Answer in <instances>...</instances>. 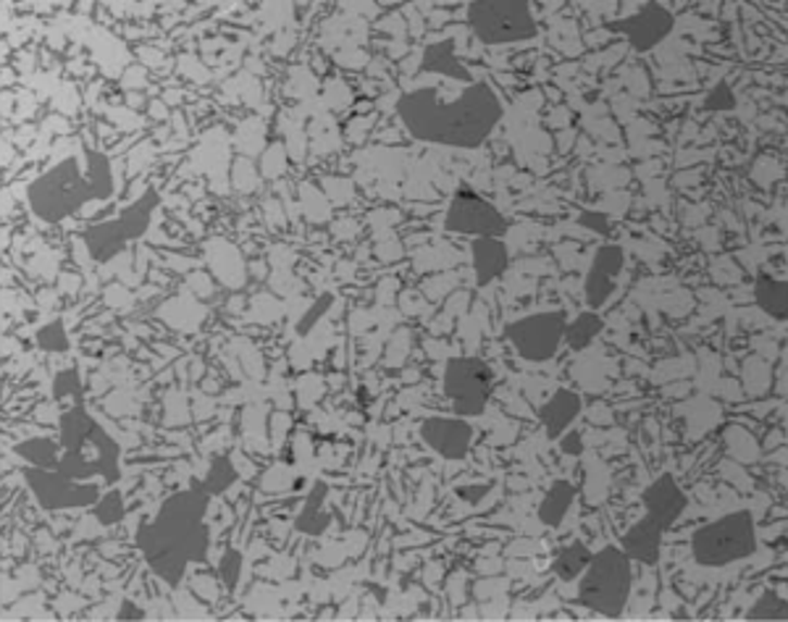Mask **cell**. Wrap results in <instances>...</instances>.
<instances>
[{"label":"cell","mask_w":788,"mask_h":622,"mask_svg":"<svg viewBox=\"0 0 788 622\" xmlns=\"http://www.w3.org/2000/svg\"><path fill=\"white\" fill-rule=\"evenodd\" d=\"M623 266V253L617 247H602L597 253L595 266H591L589 281H586V297H589L591 307L604 305V300L613 294V279Z\"/></svg>","instance_id":"11"},{"label":"cell","mask_w":788,"mask_h":622,"mask_svg":"<svg viewBox=\"0 0 788 622\" xmlns=\"http://www.w3.org/2000/svg\"><path fill=\"white\" fill-rule=\"evenodd\" d=\"M636 50H652L673 29V16L658 3H649L630 22L623 24Z\"/></svg>","instance_id":"9"},{"label":"cell","mask_w":788,"mask_h":622,"mask_svg":"<svg viewBox=\"0 0 788 622\" xmlns=\"http://www.w3.org/2000/svg\"><path fill=\"white\" fill-rule=\"evenodd\" d=\"M473 257H476V279L478 284H489L495 276H500L508 266V250L495 237H481L473 247Z\"/></svg>","instance_id":"13"},{"label":"cell","mask_w":788,"mask_h":622,"mask_svg":"<svg viewBox=\"0 0 788 622\" xmlns=\"http://www.w3.org/2000/svg\"><path fill=\"white\" fill-rule=\"evenodd\" d=\"M563 331L565 323L560 313H541V316L515 320L508 329V337L523 357H528V360H547L558 350Z\"/></svg>","instance_id":"6"},{"label":"cell","mask_w":788,"mask_h":622,"mask_svg":"<svg viewBox=\"0 0 788 622\" xmlns=\"http://www.w3.org/2000/svg\"><path fill=\"white\" fill-rule=\"evenodd\" d=\"M599 326H602V320H599L597 316H591V313H584V316L578 318L571 329H567V339H571L573 347L581 350L591 342V339H595Z\"/></svg>","instance_id":"18"},{"label":"cell","mask_w":788,"mask_h":622,"mask_svg":"<svg viewBox=\"0 0 788 622\" xmlns=\"http://www.w3.org/2000/svg\"><path fill=\"white\" fill-rule=\"evenodd\" d=\"M400 116L418 140L471 148L497 124L500 103L487 85L465 87L452 100H445L437 90H418L400 100Z\"/></svg>","instance_id":"1"},{"label":"cell","mask_w":788,"mask_h":622,"mask_svg":"<svg viewBox=\"0 0 788 622\" xmlns=\"http://www.w3.org/2000/svg\"><path fill=\"white\" fill-rule=\"evenodd\" d=\"M660 538L662 528L654 518H641L630 531L623 536V551H626L628 559H639V562H658L660 555Z\"/></svg>","instance_id":"12"},{"label":"cell","mask_w":788,"mask_h":622,"mask_svg":"<svg viewBox=\"0 0 788 622\" xmlns=\"http://www.w3.org/2000/svg\"><path fill=\"white\" fill-rule=\"evenodd\" d=\"M573 494H576V488H573L567 481L554 483V486L550 488V494H547V499L541 502V507H539L541 520H545L547 525H558L560 518L567 512V507H571Z\"/></svg>","instance_id":"16"},{"label":"cell","mask_w":788,"mask_h":622,"mask_svg":"<svg viewBox=\"0 0 788 622\" xmlns=\"http://www.w3.org/2000/svg\"><path fill=\"white\" fill-rule=\"evenodd\" d=\"M471 24L489 46L518 42L536 33L531 9L526 3H476L471 5Z\"/></svg>","instance_id":"4"},{"label":"cell","mask_w":788,"mask_h":622,"mask_svg":"<svg viewBox=\"0 0 788 622\" xmlns=\"http://www.w3.org/2000/svg\"><path fill=\"white\" fill-rule=\"evenodd\" d=\"M578 407H581V402H578V397L573 392L554 394V399L545 407V412H541V418H545L550 436H558V433L563 431L567 423H571L573 415L578 412Z\"/></svg>","instance_id":"14"},{"label":"cell","mask_w":788,"mask_h":622,"mask_svg":"<svg viewBox=\"0 0 788 622\" xmlns=\"http://www.w3.org/2000/svg\"><path fill=\"white\" fill-rule=\"evenodd\" d=\"M754 297H756V303H760V307L765 313H771V316L780 318V320L786 318L788 305H786V284H784V281L773 279V276H760V279H756Z\"/></svg>","instance_id":"15"},{"label":"cell","mask_w":788,"mask_h":622,"mask_svg":"<svg viewBox=\"0 0 788 622\" xmlns=\"http://www.w3.org/2000/svg\"><path fill=\"white\" fill-rule=\"evenodd\" d=\"M473 429L465 420L458 418H434L424 423V439L431 444L439 455L450 457V460H460L471 447Z\"/></svg>","instance_id":"8"},{"label":"cell","mask_w":788,"mask_h":622,"mask_svg":"<svg viewBox=\"0 0 788 622\" xmlns=\"http://www.w3.org/2000/svg\"><path fill=\"white\" fill-rule=\"evenodd\" d=\"M708 109L712 111H725V109H734V92L728 90V85H721L715 92L708 98Z\"/></svg>","instance_id":"20"},{"label":"cell","mask_w":788,"mask_h":622,"mask_svg":"<svg viewBox=\"0 0 788 622\" xmlns=\"http://www.w3.org/2000/svg\"><path fill=\"white\" fill-rule=\"evenodd\" d=\"M647 515L660 523L662 531L667 525H673L680 518V512L686 510V496L678 488V483L673 481V475H662L660 481H654L652 486L647 488Z\"/></svg>","instance_id":"10"},{"label":"cell","mask_w":788,"mask_h":622,"mask_svg":"<svg viewBox=\"0 0 788 622\" xmlns=\"http://www.w3.org/2000/svg\"><path fill=\"white\" fill-rule=\"evenodd\" d=\"M445 392L460 415L481 412L491 392V370L473 357L452 360L447 366Z\"/></svg>","instance_id":"5"},{"label":"cell","mask_w":788,"mask_h":622,"mask_svg":"<svg viewBox=\"0 0 788 622\" xmlns=\"http://www.w3.org/2000/svg\"><path fill=\"white\" fill-rule=\"evenodd\" d=\"M447 229L463 231V234L497 237L504 231V218L473 192H460L452 200L450 213H447Z\"/></svg>","instance_id":"7"},{"label":"cell","mask_w":788,"mask_h":622,"mask_svg":"<svg viewBox=\"0 0 788 622\" xmlns=\"http://www.w3.org/2000/svg\"><path fill=\"white\" fill-rule=\"evenodd\" d=\"M754 520L749 512H730L715 523L699 528L691 538L693 557L699 564L721 568V564L739 562L754 551Z\"/></svg>","instance_id":"3"},{"label":"cell","mask_w":788,"mask_h":622,"mask_svg":"<svg viewBox=\"0 0 788 622\" xmlns=\"http://www.w3.org/2000/svg\"><path fill=\"white\" fill-rule=\"evenodd\" d=\"M749 618H754V620H762V618L786 620V601L780 599V596H775L773 591H767V594L762 596L760 601H756L752 612H749Z\"/></svg>","instance_id":"19"},{"label":"cell","mask_w":788,"mask_h":622,"mask_svg":"<svg viewBox=\"0 0 788 622\" xmlns=\"http://www.w3.org/2000/svg\"><path fill=\"white\" fill-rule=\"evenodd\" d=\"M589 559H591V555L584 549L581 544L565 546V549L558 555V559H554V570H558V575L563 577V581H573L578 573H584L586 564H589Z\"/></svg>","instance_id":"17"},{"label":"cell","mask_w":788,"mask_h":622,"mask_svg":"<svg viewBox=\"0 0 788 622\" xmlns=\"http://www.w3.org/2000/svg\"><path fill=\"white\" fill-rule=\"evenodd\" d=\"M630 594V559L617 546H608L586 564L581 583V601L597 612L617 618Z\"/></svg>","instance_id":"2"}]
</instances>
